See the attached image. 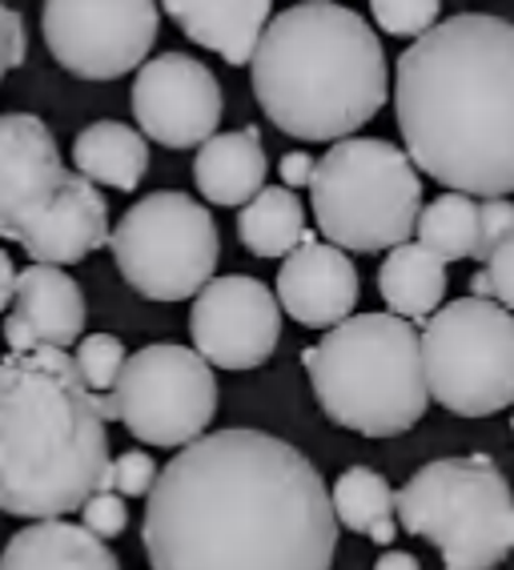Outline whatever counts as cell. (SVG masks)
I'll return each mask as SVG.
<instances>
[{
  "instance_id": "6da1fadb",
  "label": "cell",
  "mask_w": 514,
  "mask_h": 570,
  "mask_svg": "<svg viewBox=\"0 0 514 570\" xmlns=\"http://www.w3.org/2000/svg\"><path fill=\"white\" fill-rule=\"evenodd\" d=\"M141 542L154 570H329L338 514L298 446L217 430L157 474Z\"/></svg>"
},
{
  "instance_id": "7a4b0ae2",
  "label": "cell",
  "mask_w": 514,
  "mask_h": 570,
  "mask_svg": "<svg viewBox=\"0 0 514 570\" xmlns=\"http://www.w3.org/2000/svg\"><path fill=\"white\" fill-rule=\"evenodd\" d=\"M394 112L422 174L471 197L514 194V24L463 12L398 57Z\"/></svg>"
},
{
  "instance_id": "3957f363",
  "label": "cell",
  "mask_w": 514,
  "mask_h": 570,
  "mask_svg": "<svg viewBox=\"0 0 514 570\" xmlns=\"http://www.w3.org/2000/svg\"><path fill=\"white\" fill-rule=\"evenodd\" d=\"M101 402L65 346L0 357V510L65 519L101 490L109 434Z\"/></svg>"
},
{
  "instance_id": "277c9868",
  "label": "cell",
  "mask_w": 514,
  "mask_h": 570,
  "mask_svg": "<svg viewBox=\"0 0 514 570\" xmlns=\"http://www.w3.org/2000/svg\"><path fill=\"white\" fill-rule=\"evenodd\" d=\"M249 72L261 112L298 141H342L391 97V69L370 21L334 0L281 9L261 32Z\"/></svg>"
},
{
  "instance_id": "5b68a950",
  "label": "cell",
  "mask_w": 514,
  "mask_h": 570,
  "mask_svg": "<svg viewBox=\"0 0 514 570\" xmlns=\"http://www.w3.org/2000/svg\"><path fill=\"white\" fill-rule=\"evenodd\" d=\"M318 406L334 426L398 439L431 406L422 334L402 314H350L302 354Z\"/></svg>"
},
{
  "instance_id": "8992f818",
  "label": "cell",
  "mask_w": 514,
  "mask_h": 570,
  "mask_svg": "<svg viewBox=\"0 0 514 570\" xmlns=\"http://www.w3.org/2000/svg\"><path fill=\"white\" fill-rule=\"evenodd\" d=\"M0 237L45 265L85 262L113 237L97 181L61 161L37 112H0Z\"/></svg>"
},
{
  "instance_id": "52a82bcc",
  "label": "cell",
  "mask_w": 514,
  "mask_h": 570,
  "mask_svg": "<svg viewBox=\"0 0 514 570\" xmlns=\"http://www.w3.org/2000/svg\"><path fill=\"white\" fill-rule=\"evenodd\" d=\"M314 222L346 254H378L411 242L422 214V181L411 154L382 137H342L309 181Z\"/></svg>"
},
{
  "instance_id": "ba28073f",
  "label": "cell",
  "mask_w": 514,
  "mask_h": 570,
  "mask_svg": "<svg viewBox=\"0 0 514 570\" xmlns=\"http://www.w3.org/2000/svg\"><path fill=\"white\" fill-rule=\"evenodd\" d=\"M398 527L443 550L446 570H494L514 550V490L491 454L438 459L398 490Z\"/></svg>"
},
{
  "instance_id": "9c48e42d",
  "label": "cell",
  "mask_w": 514,
  "mask_h": 570,
  "mask_svg": "<svg viewBox=\"0 0 514 570\" xmlns=\"http://www.w3.org/2000/svg\"><path fill=\"white\" fill-rule=\"evenodd\" d=\"M431 397L458 417L514 406V309L494 297H458L422 330Z\"/></svg>"
},
{
  "instance_id": "30bf717a",
  "label": "cell",
  "mask_w": 514,
  "mask_h": 570,
  "mask_svg": "<svg viewBox=\"0 0 514 570\" xmlns=\"http://www.w3.org/2000/svg\"><path fill=\"white\" fill-rule=\"evenodd\" d=\"M109 245L121 277L149 302L197 297L214 282L221 257L217 222L181 189H161L129 205Z\"/></svg>"
},
{
  "instance_id": "8fae6325",
  "label": "cell",
  "mask_w": 514,
  "mask_h": 570,
  "mask_svg": "<svg viewBox=\"0 0 514 570\" xmlns=\"http://www.w3.org/2000/svg\"><path fill=\"white\" fill-rule=\"evenodd\" d=\"M117 410L125 430L145 446H189L217 414L214 366L186 346H145L129 354L117 382Z\"/></svg>"
},
{
  "instance_id": "7c38bea8",
  "label": "cell",
  "mask_w": 514,
  "mask_h": 570,
  "mask_svg": "<svg viewBox=\"0 0 514 570\" xmlns=\"http://www.w3.org/2000/svg\"><path fill=\"white\" fill-rule=\"evenodd\" d=\"M157 0H45L41 32L52 61L81 81H117L157 41Z\"/></svg>"
},
{
  "instance_id": "4fadbf2b",
  "label": "cell",
  "mask_w": 514,
  "mask_h": 570,
  "mask_svg": "<svg viewBox=\"0 0 514 570\" xmlns=\"http://www.w3.org/2000/svg\"><path fill=\"white\" fill-rule=\"evenodd\" d=\"M189 334L209 366L257 370L281 342V302L266 282L249 274L214 277L194 297Z\"/></svg>"
},
{
  "instance_id": "5bb4252c",
  "label": "cell",
  "mask_w": 514,
  "mask_h": 570,
  "mask_svg": "<svg viewBox=\"0 0 514 570\" xmlns=\"http://www.w3.org/2000/svg\"><path fill=\"white\" fill-rule=\"evenodd\" d=\"M129 105L145 137H154L165 149L206 145L226 112L221 81L186 52H161L145 61L134 77Z\"/></svg>"
},
{
  "instance_id": "9a60e30c",
  "label": "cell",
  "mask_w": 514,
  "mask_h": 570,
  "mask_svg": "<svg viewBox=\"0 0 514 570\" xmlns=\"http://www.w3.org/2000/svg\"><path fill=\"white\" fill-rule=\"evenodd\" d=\"M278 302L298 326L329 330L346 322L358 302V269L346 249L309 234L294 254L281 257Z\"/></svg>"
},
{
  "instance_id": "2e32d148",
  "label": "cell",
  "mask_w": 514,
  "mask_h": 570,
  "mask_svg": "<svg viewBox=\"0 0 514 570\" xmlns=\"http://www.w3.org/2000/svg\"><path fill=\"white\" fill-rule=\"evenodd\" d=\"M12 314L4 317V342L17 354L37 346H77L85 330V294L61 265L32 262L17 274Z\"/></svg>"
},
{
  "instance_id": "e0dca14e",
  "label": "cell",
  "mask_w": 514,
  "mask_h": 570,
  "mask_svg": "<svg viewBox=\"0 0 514 570\" xmlns=\"http://www.w3.org/2000/svg\"><path fill=\"white\" fill-rule=\"evenodd\" d=\"M177 29L229 65H249L274 17V0H161Z\"/></svg>"
},
{
  "instance_id": "ac0fdd59",
  "label": "cell",
  "mask_w": 514,
  "mask_h": 570,
  "mask_svg": "<svg viewBox=\"0 0 514 570\" xmlns=\"http://www.w3.org/2000/svg\"><path fill=\"white\" fill-rule=\"evenodd\" d=\"M0 570H121V562L85 522L37 519L4 542Z\"/></svg>"
},
{
  "instance_id": "d6986e66",
  "label": "cell",
  "mask_w": 514,
  "mask_h": 570,
  "mask_svg": "<svg viewBox=\"0 0 514 570\" xmlns=\"http://www.w3.org/2000/svg\"><path fill=\"white\" fill-rule=\"evenodd\" d=\"M266 149H261V132L254 125L234 132H214L194 161V181L209 205H229L241 209L249 197L266 189Z\"/></svg>"
},
{
  "instance_id": "ffe728a7",
  "label": "cell",
  "mask_w": 514,
  "mask_h": 570,
  "mask_svg": "<svg viewBox=\"0 0 514 570\" xmlns=\"http://www.w3.org/2000/svg\"><path fill=\"white\" fill-rule=\"evenodd\" d=\"M378 289L391 314L426 326L446 297V262L422 242H402L386 249V262L378 269Z\"/></svg>"
},
{
  "instance_id": "44dd1931",
  "label": "cell",
  "mask_w": 514,
  "mask_h": 570,
  "mask_svg": "<svg viewBox=\"0 0 514 570\" xmlns=\"http://www.w3.org/2000/svg\"><path fill=\"white\" fill-rule=\"evenodd\" d=\"M72 165L89 181L134 194L149 174V145L141 129H129L121 121H93L72 141Z\"/></svg>"
},
{
  "instance_id": "7402d4cb",
  "label": "cell",
  "mask_w": 514,
  "mask_h": 570,
  "mask_svg": "<svg viewBox=\"0 0 514 570\" xmlns=\"http://www.w3.org/2000/svg\"><path fill=\"white\" fill-rule=\"evenodd\" d=\"M237 237L254 257H286L309 237L306 205L289 185H266L257 197L241 205Z\"/></svg>"
},
{
  "instance_id": "603a6c76",
  "label": "cell",
  "mask_w": 514,
  "mask_h": 570,
  "mask_svg": "<svg viewBox=\"0 0 514 570\" xmlns=\"http://www.w3.org/2000/svg\"><path fill=\"white\" fill-rule=\"evenodd\" d=\"M334 499V514L346 530L366 534L378 547H391L398 534V494L378 470L370 466H350L329 490Z\"/></svg>"
},
{
  "instance_id": "cb8c5ba5",
  "label": "cell",
  "mask_w": 514,
  "mask_h": 570,
  "mask_svg": "<svg viewBox=\"0 0 514 570\" xmlns=\"http://www.w3.org/2000/svg\"><path fill=\"white\" fill-rule=\"evenodd\" d=\"M414 234L443 262H478V202L458 189L434 197L431 205H422Z\"/></svg>"
},
{
  "instance_id": "d4e9b609",
  "label": "cell",
  "mask_w": 514,
  "mask_h": 570,
  "mask_svg": "<svg viewBox=\"0 0 514 570\" xmlns=\"http://www.w3.org/2000/svg\"><path fill=\"white\" fill-rule=\"evenodd\" d=\"M77 370H81L85 386L93 390V394H105V390H117L121 382V370L129 362L125 354L121 337L113 334H85L81 346H77Z\"/></svg>"
},
{
  "instance_id": "484cf974",
  "label": "cell",
  "mask_w": 514,
  "mask_h": 570,
  "mask_svg": "<svg viewBox=\"0 0 514 570\" xmlns=\"http://www.w3.org/2000/svg\"><path fill=\"white\" fill-rule=\"evenodd\" d=\"M374 21L386 37H422L438 24L443 0H370Z\"/></svg>"
},
{
  "instance_id": "4316f807",
  "label": "cell",
  "mask_w": 514,
  "mask_h": 570,
  "mask_svg": "<svg viewBox=\"0 0 514 570\" xmlns=\"http://www.w3.org/2000/svg\"><path fill=\"white\" fill-rule=\"evenodd\" d=\"M157 474H161V470H157L154 454H145V450H125L121 459L109 462V470H105V479H101V490H117V494H125V499H149Z\"/></svg>"
},
{
  "instance_id": "83f0119b",
  "label": "cell",
  "mask_w": 514,
  "mask_h": 570,
  "mask_svg": "<svg viewBox=\"0 0 514 570\" xmlns=\"http://www.w3.org/2000/svg\"><path fill=\"white\" fill-rule=\"evenodd\" d=\"M471 294L494 297L506 309H514V234H506L491 249V257L483 262V274L471 282Z\"/></svg>"
},
{
  "instance_id": "f1b7e54d",
  "label": "cell",
  "mask_w": 514,
  "mask_h": 570,
  "mask_svg": "<svg viewBox=\"0 0 514 570\" xmlns=\"http://www.w3.org/2000/svg\"><path fill=\"white\" fill-rule=\"evenodd\" d=\"M81 522L93 530L97 539H117L129 527V510H125V494L117 490H93L81 507Z\"/></svg>"
},
{
  "instance_id": "f546056e",
  "label": "cell",
  "mask_w": 514,
  "mask_h": 570,
  "mask_svg": "<svg viewBox=\"0 0 514 570\" xmlns=\"http://www.w3.org/2000/svg\"><path fill=\"white\" fill-rule=\"evenodd\" d=\"M506 234H514V202H506V197H486V202H478V262H486L491 257V249L498 242H503Z\"/></svg>"
},
{
  "instance_id": "4dcf8cb0",
  "label": "cell",
  "mask_w": 514,
  "mask_h": 570,
  "mask_svg": "<svg viewBox=\"0 0 514 570\" xmlns=\"http://www.w3.org/2000/svg\"><path fill=\"white\" fill-rule=\"evenodd\" d=\"M24 52H29V37H24L21 12L0 0V81L24 61Z\"/></svg>"
},
{
  "instance_id": "1f68e13d",
  "label": "cell",
  "mask_w": 514,
  "mask_h": 570,
  "mask_svg": "<svg viewBox=\"0 0 514 570\" xmlns=\"http://www.w3.org/2000/svg\"><path fill=\"white\" fill-rule=\"evenodd\" d=\"M278 169H281V181L294 189V185H309V181H314V169H318V161H314L309 154H286Z\"/></svg>"
},
{
  "instance_id": "d6a6232c",
  "label": "cell",
  "mask_w": 514,
  "mask_h": 570,
  "mask_svg": "<svg viewBox=\"0 0 514 570\" xmlns=\"http://www.w3.org/2000/svg\"><path fill=\"white\" fill-rule=\"evenodd\" d=\"M12 294H17V265H12V257L0 249V314L9 309Z\"/></svg>"
},
{
  "instance_id": "836d02e7",
  "label": "cell",
  "mask_w": 514,
  "mask_h": 570,
  "mask_svg": "<svg viewBox=\"0 0 514 570\" xmlns=\"http://www.w3.org/2000/svg\"><path fill=\"white\" fill-rule=\"evenodd\" d=\"M374 570H422V567L414 554H406V550H386V554L374 562Z\"/></svg>"
},
{
  "instance_id": "e575fe53",
  "label": "cell",
  "mask_w": 514,
  "mask_h": 570,
  "mask_svg": "<svg viewBox=\"0 0 514 570\" xmlns=\"http://www.w3.org/2000/svg\"><path fill=\"white\" fill-rule=\"evenodd\" d=\"M511 426H514V422H511Z\"/></svg>"
}]
</instances>
